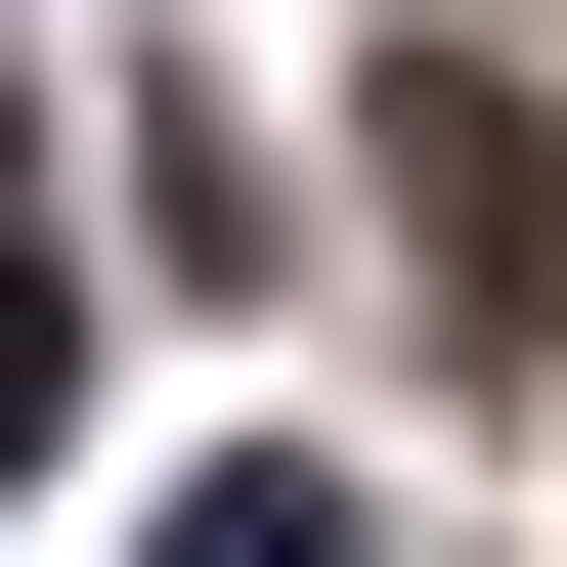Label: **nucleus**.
<instances>
[{"mask_svg": "<svg viewBox=\"0 0 567 567\" xmlns=\"http://www.w3.org/2000/svg\"><path fill=\"white\" fill-rule=\"evenodd\" d=\"M44 393H87V350H44V262H0V481H44Z\"/></svg>", "mask_w": 567, "mask_h": 567, "instance_id": "3", "label": "nucleus"}, {"mask_svg": "<svg viewBox=\"0 0 567 567\" xmlns=\"http://www.w3.org/2000/svg\"><path fill=\"white\" fill-rule=\"evenodd\" d=\"M393 262H436V350L567 306V87H524V44H393Z\"/></svg>", "mask_w": 567, "mask_h": 567, "instance_id": "1", "label": "nucleus"}, {"mask_svg": "<svg viewBox=\"0 0 567 567\" xmlns=\"http://www.w3.org/2000/svg\"><path fill=\"white\" fill-rule=\"evenodd\" d=\"M175 567H393V524H350V481H175Z\"/></svg>", "mask_w": 567, "mask_h": 567, "instance_id": "2", "label": "nucleus"}]
</instances>
